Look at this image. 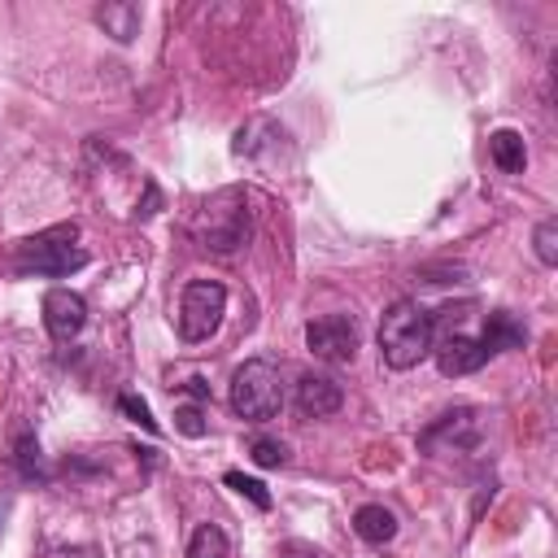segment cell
<instances>
[{"mask_svg":"<svg viewBox=\"0 0 558 558\" xmlns=\"http://www.w3.org/2000/svg\"><path fill=\"white\" fill-rule=\"evenodd\" d=\"M436 314H427L418 301L401 296L384 310V323H379V357L384 366L392 371H410L418 366L436 344Z\"/></svg>","mask_w":558,"mask_h":558,"instance_id":"1","label":"cell"},{"mask_svg":"<svg viewBox=\"0 0 558 558\" xmlns=\"http://www.w3.org/2000/svg\"><path fill=\"white\" fill-rule=\"evenodd\" d=\"M253 235V209L244 187H222L205 196L192 214V240L209 253H235Z\"/></svg>","mask_w":558,"mask_h":558,"instance_id":"2","label":"cell"},{"mask_svg":"<svg viewBox=\"0 0 558 558\" xmlns=\"http://www.w3.org/2000/svg\"><path fill=\"white\" fill-rule=\"evenodd\" d=\"M78 240V227L74 222H61V227H48L31 240L17 244L13 253V270L17 275H44V279H65L74 270L87 266V248L74 244Z\"/></svg>","mask_w":558,"mask_h":558,"instance_id":"3","label":"cell"},{"mask_svg":"<svg viewBox=\"0 0 558 558\" xmlns=\"http://www.w3.org/2000/svg\"><path fill=\"white\" fill-rule=\"evenodd\" d=\"M231 410L240 418H248V423L275 418L283 410V379H279V371L270 362H262V357L235 366V375H231Z\"/></svg>","mask_w":558,"mask_h":558,"instance_id":"4","label":"cell"},{"mask_svg":"<svg viewBox=\"0 0 558 558\" xmlns=\"http://www.w3.org/2000/svg\"><path fill=\"white\" fill-rule=\"evenodd\" d=\"M222 314H227V288L218 279H192L179 296V336L187 344H201L218 331Z\"/></svg>","mask_w":558,"mask_h":558,"instance_id":"5","label":"cell"},{"mask_svg":"<svg viewBox=\"0 0 558 558\" xmlns=\"http://www.w3.org/2000/svg\"><path fill=\"white\" fill-rule=\"evenodd\" d=\"M484 436V410L475 405H458V410H445L423 436H418V449L423 453H440V449H475Z\"/></svg>","mask_w":558,"mask_h":558,"instance_id":"6","label":"cell"},{"mask_svg":"<svg viewBox=\"0 0 558 558\" xmlns=\"http://www.w3.org/2000/svg\"><path fill=\"white\" fill-rule=\"evenodd\" d=\"M357 340H362V336H357V323H353L349 314H323V318L305 323V344H310V353L323 357V362H331V366L353 362Z\"/></svg>","mask_w":558,"mask_h":558,"instance_id":"7","label":"cell"},{"mask_svg":"<svg viewBox=\"0 0 558 558\" xmlns=\"http://www.w3.org/2000/svg\"><path fill=\"white\" fill-rule=\"evenodd\" d=\"M83 323H87V301L78 292H70V288H48L44 292V327L57 344L74 340L83 331Z\"/></svg>","mask_w":558,"mask_h":558,"instance_id":"8","label":"cell"},{"mask_svg":"<svg viewBox=\"0 0 558 558\" xmlns=\"http://www.w3.org/2000/svg\"><path fill=\"white\" fill-rule=\"evenodd\" d=\"M432 353H436V366H440V375H445V379L475 375V371L488 362V349H484L475 336H462V331L445 336V340H440V349H432Z\"/></svg>","mask_w":558,"mask_h":558,"instance_id":"9","label":"cell"},{"mask_svg":"<svg viewBox=\"0 0 558 558\" xmlns=\"http://www.w3.org/2000/svg\"><path fill=\"white\" fill-rule=\"evenodd\" d=\"M344 405V388L331 379V375H301L296 379V410L301 418H327Z\"/></svg>","mask_w":558,"mask_h":558,"instance_id":"10","label":"cell"},{"mask_svg":"<svg viewBox=\"0 0 558 558\" xmlns=\"http://www.w3.org/2000/svg\"><path fill=\"white\" fill-rule=\"evenodd\" d=\"M140 22H144V13H140V4H131V0H105V4H96V26H100L113 44H131V39L140 35Z\"/></svg>","mask_w":558,"mask_h":558,"instance_id":"11","label":"cell"},{"mask_svg":"<svg viewBox=\"0 0 558 558\" xmlns=\"http://www.w3.org/2000/svg\"><path fill=\"white\" fill-rule=\"evenodd\" d=\"M480 344L488 349V357H493V353H506V349H523V344H527V327H523L510 310H493V314H484V336H480Z\"/></svg>","mask_w":558,"mask_h":558,"instance_id":"12","label":"cell"},{"mask_svg":"<svg viewBox=\"0 0 558 558\" xmlns=\"http://www.w3.org/2000/svg\"><path fill=\"white\" fill-rule=\"evenodd\" d=\"M353 532L366 541V545H388L397 536V514L379 501H366L353 510Z\"/></svg>","mask_w":558,"mask_h":558,"instance_id":"13","label":"cell"},{"mask_svg":"<svg viewBox=\"0 0 558 558\" xmlns=\"http://www.w3.org/2000/svg\"><path fill=\"white\" fill-rule=\"evenodd\" d=\"M488 153H493L497 170H506V174H523V166H527V144L510 126H501V131L488 135Z\"/></svg>","mask_w":558,"mask_h":558,"instance_id":"14","label":"cell"},{"mask_svg":"<svg viewBox=\"0 0 558 558\" xmlns=\"http://www.w3.org/2000/svg\"><path fill=\"white\" fill-rule=\"evenodd\" d=\"M13 466L26 484H44L48 480V466H44V453H39V440L31 432H17L13 440Z\"/></svg>","mask_w":558,"mask_h":558,"instance_id":"15","label":"cell"},{"mask_svg":"<svg viewBox=\"0 0 558 558\" xmlns=\"http://www.w3.org/2000/svg\"><path fill=\"white\" fill-rule=\"evenodd\" d=\"M187 558H227V532L218 523H201L187 541Z\"/></svg>","mask_w":558,"mask_h":558,"instance_id":"16","label":"cell"},{"mask_svg":"<svg viewBox=\"0 0 558 558\" xmlns=\"http://www.w3.org/2000/svg\"><path fill=\"white\" fill-rule=\"evenodd\" d=\"M532 244H536V257H541L545 266H558V222H554V218L536 222V231H532Z\"/></svg>","mask_w":558,"mask_h":558,"instance_id":"17","label":"cell"},{"mask_svg":"<svg viewBox=\"0 0 558 558\" xmlns=\"http://www.w3.org/2000/svg\"><path fill=\"white\" fill-rule=\"evenodd\" d=\"M227 484H231L240 497H248L257 510H270V493H266L262 480H253V475H244V471H227Z\"/></svg>","mask_w":558,"mask_h":558,"instance_id":"18","label":"cell"},{"mask_svg":"<svg viewBox=\"0 0 558 558\" xmlns=\"http://www.w3.org/2000/svg\"><path fill=\"white\" fill-rule=\"evenodd\" d=\"M118 410H122V414H126V418H131V423H140V427H144V432H153V436H157V432H161V427H157V418H153V410H148V401H144V397H135V392H122V397H118Z\"/></svg>","mask_w":558,"mask_h":558,"instance_id":"19","label":"cell"},{"mask_svg":"<svg viewBox=\"0 0 558 558\" xmlns=\"http://www.w3.org/2000/svg\"><path fill=\"white\" fill-rule=\"evenodd\" d=\"M248 453H253L257 466H283V462H288V445H283V440H270V436H257V440L248 445Z\"/></svg>","mask_w":558,"mask_h":558,"instance_id":"20","label":"cell"},{"mask_svg":"<svg viewBox=\"0 0 558 558\" xmlns=\"http://www.w3.org/2000/svg\"><path fill=\"white\" fill-rule=\"evenodd\" d=\"M174 427H179L183 436H192V440H201V436L209 432V423H205V414H201L196 405H183V410H174Z\"/></svg>","mask_w":558,"mask_h":558,"instance_id":"21","label":"cell"},{"mask_svg":"<svg viewBox=\"0 0 558 558\" xmlns=\"http://www.w3.org/2000/svg\"><path fill=\"white\" fill-rule=\"evenodd\" d=\"M279 558H323V549H314L305 541H288V545H279Z\"/></svg>","mask_w":558,"mask_h":558,"instance_id":"22","label":"cell"},{"mask_svg":"<svg viewBox=\"0 0 558 558\" xmlns=\"http://www.w3.org/2000/svg\"><path fill=\"white\" fill-rule=\"evenodd\" d=\"M183 388H187V392H192V397H196V401H205V397H209V384H205V379H201V375H192V379H187V384H183Z\"/></svg>","mask_w":558,"mask_h":558,"instance_id":"23","label":"cell"},{"mask_svg":"<svg viewBox=\"0 0 558 558\" xmlns=\"http://www.w3.org/2000/svg\"><path fill=\"white\" fill-rule=\"evenodd\" d=\"M9 510H13V493L4 488V493H0V532H4V519H9Z\"/></svg>","mask_w":558,"mask_h":558,"instance_id":"24","label":"cell"}]
</instances>
